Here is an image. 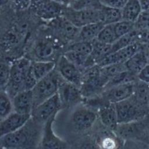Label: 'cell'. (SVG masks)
<instances>
[{
    "label": "cell",
    "mask_w": 149,
    "mask_h": 149,
    "mask_svg": "<svg viewBox=\"0 0 149 149\" xmlns=\"http://www.w3.org/2000/svg\"><path fill=\"white\" fill-rule=\"evenodd\" d=\"M31 118L22 127L0 138L3 149H26L31 147L37 137L35 121Z\"/></svg>",
    "instance_id": "cell-1"
},
{
    "label": "cell",
    "mask_w": 149,
    "mask_h": 149,
    "mask_svg": "<svg viewBox=\"0 0 149 149\" xmlns=\"http://www.w3.org/2000/svg\"><path fill=\"white\" fill-rule=\"evenodd\" d=\"M63 81L64 80L61 77L56 68L38 80L31 89L33 97V108L56 94L60 85Z\"/></svg>",
    "instance_id": "cell-2"
},
{
    "label": "cell",
    "mask_w": 149,
    "mask_h": 149,
    "mask_svg": "<svg viewBox=\"0 0 149 149\" xmlns=\"http://www.w3.org/2000/svg\"><path fill=\"white\" fill-rule=\"evenodd\" d=\"M115 107L118 124L143 119L149 112L148 109L137 104L132 95L127 100L115 104Z\"/></svg>",
    "instance_id": "cell-3"
},
{
    "label": "cell",
    "mask_w": 149,
    "mask_h": 149,
    "mask_svg": "<svg viewBox=\"0 0 149 149\" xmlns=\"http://www.w3.org/2000/svg\"><path fill=\"white\" fill-rule=\"evenodd\" d=\"M98 119L95 109L81 103L74 107L70 115V122L75 132L83 133L92 129Z\"/></svg>",
    "instance_id": "cell-4"
},
{
    "label": "cell",
    "mask_w": 149,
    "mask_h": 149,
    "mask_svg": "<svg viewBox=\"0 0 149 149\" xmlns=\"http://www.w3.org/2000/svg\"><path fill=\"white\" fill-rule=\"evenodd\" d=\"M104 88L100 77V66L97 64L83 70L80 89L84 99L100 94Z\"/></svg>",
    "instance_id": "cell-5"
},
{
    "label": "cell",
    "mask_w": 149,
    "mask_h": 149,
    "mask_svg": "<svg viewBox=\"0 0 149 149\" xmlns=\"http://www.w3.org/2000/svg\"><path fill=\"white\" fill-rule=\"evenodd\" d=\"M31 64V61L24 57L15 60L11 64L10 77L7 86H9V89L13 95L19 91L25 90V81Z\"/></svg>",
    "instance_id": "cell-6"
},
{
    "label": "cell",
    "mask_w": 149,
    "mask_h": 149,
    "mask_svg": "<svg viewBox=\"0 0 149 149\" xmlns=\"http://www.w3.org/2000/svg\"><path fill=\"white\" fill-rule=\"evenodd\" d=\"M58 93L42 101L34 107L31 114L32 119L37 123H44L51 116L58 113L62 108Z\"/></svg>",
    "instance_id": "cell-7"
},
{
    "label": "cell",
    "mask_w": 149,
    "mask_h": 149,
    "mask_svg": "<svg viewBox=\"0 0 149 149\" xmlns=\"http://www.w3.org/2000/svg\"><path fill=\"white\" fill-rule=\"evenodd\" d=\"M56 115H53L44 123L40 143V149H68V143L57 136L53 129Z\"/></svg>",
    "instance_id": "cell-8"
},
{
    "label": "cell",
    "mask_w": 149,
    "mask_h": 149,
    "mask_svg": "<svg viewBox=\"0 0 149 149\" xmlns=\"http://www.w3.org/2000/svg\"><path fill=\"white\" fill-rule=\"evenodd\" d=\"M55 68L65 81L80 87L83 71L63 55L59 57Z\"/></svg>",
    "instance_id": "cell-9"
},
{
    "label": "cell",
    "mask_w": 149,
    "mask_h": 149,
    "mask_svg": "<svg viewBox=\"0 0 149 149\" xmlns=\"http://www.w3.org/2000/svg\"><path fill=\"white\" fill-rule=\"evenodd\" d=\"M135 81L120 84L105 88L101 95L106 102L110 104H115L127 100L133 94Z\"/></svg>",
    "instance_id": "cell-10"
},
{
    "label": "cell",
    "mask_w": 149,
    "mask_h": 149,
    "mask_svg": "<svg viewBox=\"0 0 149 149\" xmlns=\"http://www.w3.org/2000/svg\"><path fill=\"white\" fill-rule=\"evenodd\" d=\"M58 93L62 107H74L84 100L80 87L65 80L60 85Z\"/></svg>",
    "instance_id": "cell-11"
},
{
    "label": "cell",
    "mask_w": 149,
    "mask_h": 149,
    "mask_svg": "<svg viewBox=\"0 0 149 149\" xmlns=\"http://www.w3.org/2000/svg\"><path fill=\"white\" fill-rule=\"evenodd\" d=\"M102 127L98 129L94 137L99 149H123L124 140L115 132Z\"/></svg>",
    "instance_id": "cell-12"
},
{
    "label": "cell",
    "mask_w": 149,
    "mask_h": 149,
    "mask_svg": "<svg viewBox=\"0 0 149 149\" xmlns=\"http://www.w3.org/2000/svg\"><path fill=\"white\" fill-rule=\"evenodd\" d=\"M140 44L136 42L106 55L97 64L100 67L115 63H123L140 49Z\"/></svg>",
    "instance_id": "cell-13"
},
{
    "label": "cell",
    "mask_w": 149,
    "mask_h": 149,
    "mask_svg": "<svg viewBox=\"0 0 149 149\" xmlns=\"http://www.w3.org/2000/svg\"><path fill=\"white\" fill-rule=\"evenodd\" d=\"M31 115L11 112L0 122V138L11 133L24 126L30 119Z\"/></svg>",
    "instance_id": "cell-14"
},
{
    "label": "cell",
    "mask_w": 149,
    "mask_h": 149,
    "mask_svg": "<svg viewBox=\"0 0 149 149\" xmlns=\"http://www.w3.org/2000/svg\"><path fill=\"white\" fill-rule=\"evenodd\" d=\"M14 112L31 115L33 109V97L31 90L18 92L13 96L12 100Z\"/></svg>",
    "instance_id": "cell-15"
},
{
    "label": "cell",
    "mask_w": 149,
    "mask_h": 149,
    "mask_svg": "<svg viewBox=\"0 0 149 149\" xmlns=\"http://www.w3.org/2000/svg\"><path fill=\"white\" fill-rule=\"evenodd\" d=\"M144 119L130 123L118 124L115 133L123 140L127 139L138 140L137 137L142 135L146 129L144 122Z\"/></svg>",
    "instance_id": "cell-16"
},
{
    "label": "cell",
    "mask_w": 149,
    "mask_h": 149,
    "mask_svg": "<svg viewBox=\"0 0 149 149\" xmlns=\"http://www.w3.org/2000/svg\"><path fill=\"white\" fill-rule=\"evenodd\" d=\"M98 7L80 10L74 9V12L70 13V17L68 20L79 28L88 23L100 22Z\"/></svg>",
    "instance_id": "cell-17"
},
{
    "label": "cell",
    "mask_w": 149,
    "mask_h": 149,
    "mask_svg": "<svg viewBox=\"0 0 149 149\" xmlns=\"http://www.w3.org/2000/svg\"><path fill=\"white\" fill-rule=\"evenodd\" d=\"M100 123L106 128L115 132L118 123L114 104H107L97 109Z\"/></svg>",
    "instance_id": "cell-18"
},
{
    "label": "cell",
    "mask_w": 149,
    "mask_h": 149,
    "mask_svg": "<svg viewBox=\"0 0 149 149\" xmlns=\"http://www.w3.org/2000/svg\"><path fill=\"white\" fill-rule=\"evenodd\" d=\"M148 62L144 53L140 49L124 63L127 70L137 76Z\"/></svg>",
    "instance_id": "cell-19"
},
{
    "label": "cell",
    "mask_w": 149,
    "mask_h": 149,
    "mask_svg": "<svg viewBox=\"0 0 149 149\" xmlns=\"http://www.w3.org/2000/svg\"><path fill=\"white\" fill-rule=\"evenodd\" d=\"M141 12L139 0H126L121 9L122 19L134 23Z\"/></svg>",
    "instance_id": "cell-20"
},
{
    "label": "cell",
    "mask_w": 149,
    "mask_h": 149,
    "mask_svg": "<svg viewBox=\"0 0 149 149\" xmlns=\"http://www.w3.org/2000/svg\"><path fill=\"white\" fill-rule=\"evenodd\" d=\"M56 66V63L52 61H35L31 62V70L38 81L52 72Z\"/></svg>",
    "instance_id": "cell-21"
},
{
    "label": "cell",
    "mask_w": 149,
    "mask_h": 149,
    "mask_svg": "<svg viewBox=\"0 0 149 149\" xmlns=\"http://www.w3.org/2000/svg\"><path fill=\"white\" fill-rule=\"evenodd\" d=\"M101 22H94L85 24L79 28L77 38L79 40L93 41L94 40L101 29L104 26Z\"/></svg>",
    "instance_id": "cell-22"
},
{
    "label": "cell",
    "mask_w": 149,
    "mask_h": 149,
    "mask_svg": "<svg viewBox=\"0 0 149 149\" xmlns=\"http://www.w3.org/2000/svg\"><path fill=\"white\" fill-rule=\"evenodd\" d=\"M100 22L104 25L113 24L122 20L121 9L109 8L100 4L98 7Z\"/></svg>",
    "instance_id": "cell-23"
},
{
    "label": "cell",
    "mask_w": 149,
    "mask_h": 149,
    "mask_svg": "<svg viewBox=\"0 0 149 149\" xmlns=\"http://www.w3.org/2000/svg\"><path fill=\"white\" fill-rule=\"evenodd\" d=\"M132 97L137 104L148 109L149 84L137 80L134 82V92Z\"/></svg>",
    "instance_id": "cell-24"
},
{
    "label": "cell",
    "mask_w": 149,
    "mask_h": 149,
    "mask_svg": "<svg viewBox=\"0 0 149 149\" xmlns=\"http://www.w3.org/2000/svg\"><path fill=\"white\" fill-rule=\"evenodd\" d=\"M127 70L125 63H115L100 67V77L105 86L118 73Z\"/></svg>",
    "instance_id": "cell-25"
},
{
    "label": "cell",
    "mask_w": 149,
    "mask_h": 149,
    "mask_svg": "<svg viewBox=\"0 0 149 149\" xmlns=\"http://www.w3.org/2000/svg\"><path fill=\"white\" fill-rule=\"evenodd\" d=\"M111 45L102 43L96 39L92 41V51L90 56L95 64H98L106 55L111 53Z\"/></svg>",
    "instance_id": "cell-26"
},
{
    "label": "cell",
    "mask_w": 149,
    "mask_h": 149,
    "mask_svg": "<svg viewBox=\"0 0 149 149\" xmlns=\"http://www.w3.org/2000/svg\"><path fill=\"white\" fill-rule=\"evenodd\" d=\"M54 52L52 45L45 41L38 42L34 48V54L38 59L37 61H49L48 58L53 55Z\"/></svg>",
    "instance_id": "cell-27"
},
{
    "label": "cell",
    "mask_w": 149,
    "mask_h": 149,
    "mask_svg": "<svg viewBox=\"0 0 149 149\" xmlns=\"http://www.w3.org/2000/svg\"><path fill=\"white\" fill-rule=\"evenodd\" d=\"M95 39L102 43L112 45L117 40L114 31L113 23L104 25Z\"/></svg>",
    "instance_id": "cell-28"
},
{
    "label": "cell",
    "mask_w": 149,
    "mask_h": 149,
    "mask_svg": "<svg viewBox=\"0 0 149 149\" xmlns=\"http://www.w3.org/2000/svg\"><path fill=\"white\" fill-rule=\"evenodd\" d=\"M137 80V76L128 70L122 72L112 77L105 86L104 90L116 85L129 82H134Z\"/></svg>",
    "instance_id": "cell-29"
},
{
    "label": "cell",
    "mask_w": 149,
    "mask_h": 149,
    "mask_svg": "<svg viewBox=\"0 0 149 149\" xmlns=\"http://www.w3.org/2000/svg\"><path fill=\"white\" fill-rule=\"evenodd\" d=\"M113 29L118 39L133 30L134 29V23L122 19L113 23Z\"/></svg>",
    "instance_id": "cell-30"
},
{
    "label": "cell",
    "mask_w": 149,
    "mask_h": 149,
    "mask_svg": "<svg viewBox=\"0 0 149 149\" xmlns=\"http://www.w3.org/2000/svg\"><path fill=\"white\" fill-rule=\"evenodd\" d=\"M61 8L56 2H47L42 4L40 9V15L45 18H51L59 13Z\"/></svg>",
    "instance_id": "cell-31"
},
{
    "label": "cell",
    "mask_w": 149,
    "mask_h": 149,
    "mask_svg": "<svg viewBox=\"0 0 149 149\" xmlns=\"http://www.w3.org/2000/svg\"><path fill=\"white\" fill-rule=\"evenodd\" d=\"M68 50H72L86 56H89L92 51V41L79 40L68 48Z\"/></svg>",
    "instance_id": "cell-32"
},
{
    "label": "cell",
    "mask_w": 149,
    "mask_h": 149,
    "mask_svg": "<svg viewBox=\"0 0 149 149\" xmlns=\"http://www.w3.org/2000/svg\"><path fill=\"white\" fill-rule=\"evenodd\" d=\"M12 100L5 93H0V119L2 120L8 116L12 111Z\"/></svg>",
    "instance_id": "cell-33"
},
{
    "label": "cell",
    "mask_w": 149,
    "mask_h": 149,
    "mask_svg": "<svg viewBox=\"0 0 149 149\" xmlns=\"http://www.w3.org/2000/svg\"><path fill=\"white\" fill-rule=\"evenodd\" d=\"M134 24L137 30H149V12H141Z\"/></svg>",
    "instance_id": "cell-34"
},
{
    "label": "cell",
    "mask_w": 149,
    "mask_h": 149,
    "mask_svg": "<svg viewBox=\"0 0 149 149\" xmlns=\"http://www.w3.org/2000/svg\"><path fill=\"white\" fill-rule=\"evenodd\" d=\"M10 65L0 63V87L7 86L10 77Z\"/></svg>",
    "instance_id": "cell-35"
},
{
    "label": "cell",
    "mask_w": 149,
    "mask_h": 149,
    "mask_svg": "<svg viewBox=\"0 0 149 149\" xmlns=\"http://www.w3.org/2000/svg\"><path fill=\"white\" fill-rule=\"evenodd\" d=\"M123 149H149V147L142 140L127 139L124 140Z\"/></svg>",
    "instance_id": "cell-36"
},
{
    "label": "cell",
    "mask_w": 149,
    "mask_h": 149,
    "mask_svg": "<svg viewBox=\"0 0 149 149\" xmlns=\"http://www.w3.org/2000/svg\"><path fill=\"white\" fill-rule=\"evenodd\" d=\"M126 0H99L102 5L109 8L121 9Z\"/></svg>",
    "instance_id": "cell-37"
},
{
    "label": "cell",
    "mask_w": 149,
    "mask_h": 149,
    "mask_svg": "<svg viewBox=\"0 0 149 149\" xmlns=\"http://www.w3.org/2000/svg\"><path fill=\"white\" fill-rule=\"evenodd\" d=\"M78 149H99V148L94 138H88L79 144Z\"/></svg>",
    "instance_id": "cell-38"
},
{
    "label": "cell",
    "mask_w": 149,
    "mask_h": 149,
    "mask_svg": "<svg viewBox=\"0 0 149 149\" xmlns=\"http://www.w3.org/2000/svg\"><path fill=\"white\" fill-rule=\"evenodd\" d=\"M137 80L149 84V62L137 75Z\"/></svg>",
    "instance_id": "cell-39"
},
{
    "label": "cell",
    "mask_w": 149,
    "mask_h": 149,
    "mask_svg": "<svg viewBox=\"0 0 149 149\" xmlns=\"http://www.w3.org/2000/svg\"><path fill=\"white\" fill-rule=\"evenodd\" d=\"M32 0H13L16 6L20 9H26L31 4Z\"/></svg>",
    "instance_id": "cell-40"
},
{
    "label": "cell",
    "mask_w": 149,
    "mask_h": 149,
    "mask_svg": "<svg viewBox=\"0 0 149 149\" xmlns=\"http://www.w3.org/2000/svg\"><path fill=\"white\" fill-rule=\"evenodd\" d=\"M140 49L144 53L149 62V42L140 44Z\"/></svg>",
    "instance_id": "cell-41"
},
{
    "label": "cell",
    "mask_w": 149,
    "mask_h": 149,
    "mask_svg": "<svg viewBox=\"0 0 149 149\" xmlns=\"http://www.w3.org/2000/svg\"><path fill=\"white\" fill-rule=\"evenodd\" d=\"M142 12H149V0H139Z\"/></svg>",
    "instance_id": "cell-42"
},
{
    "label": "cell",
    "mask_w": 149,
    "mask_h": 149,
    "mask_svg": "<svg viewBox=\"0 0 149 149\" xmlns=\"http://www.w3.org/2000/svg\"><path fill=\"white\" fill-rule=\"evenodd\" d=\"M9 2V0H0V8L5 6Z\"/></svg>",
    "instance_id": "cell-43"
},
{
    "label": "cell",
    "mask_w": 149,
    "mask_h": 149,
    "mask_svg": "<svg viewBox=\"0 0 149 149\" xmlns=\"http://www.w3.org/2000/svg\"><path fill=\"white\" fill-rule=\"evenodd\" d=\"M0 149H3V148H2V147L1 144V143H0Z\"/></svg>",
    "instance_id": "cell-44"
},
{
    "label": "cell",
    "mask_w": 149,
    "mask_h": 149,
    "mask_svg": "<svg viewBox=\"0 0 149 149\" xmlns=\"http://www.w3.org/2000/svg\"><path fill=\"white\" fill-rule=\"evenodd\" d=\"M148 111H149V101H148Z\"/></svg>",
    "instance_id": "cell-45"
}]
</instances>
